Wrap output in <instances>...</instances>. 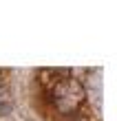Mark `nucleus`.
<instances>
[{"mask_svg":"<svg viewBox=\"0 0 117 121\" xmlns=\"http://www.w3.org/2000/svg\"><path fill=\"white\" fill-rule=\"evenodd\" d=\"M7 112H9V106H7V104H0V115H7Z\"/></svg>","mask_w":117,"mask_h":121,"instance_id":"1","label":"nucleus"}]
</instances>
